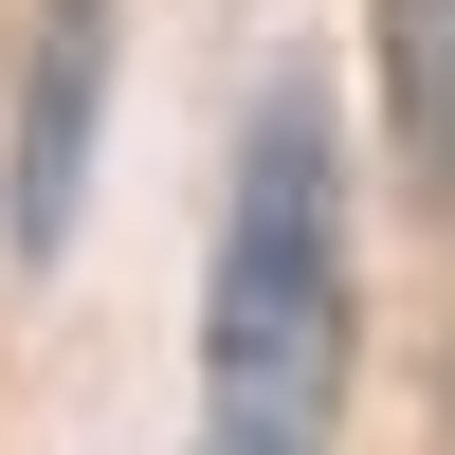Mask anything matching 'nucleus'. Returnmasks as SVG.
Listing matches in <instances>:
<instances>
[{"mask_svg":"<svg viewBox=\"0 0 455 455\" xmlns=\"http://www.w3.org/2000/svg\"><path fill=\"white\" fill-rule=\"evenodd\" d=\"M328 419H347V128L310 73H274L201 274V455H328Z\"/></svg>","mask_w":455,"mask_h":455,"instance_id":"f257e3e1","label":"nucleus"},{"mask_svg":"<svg viewBox=\"0 0 455 455\" xmlns=\"http://www.w3.org/2000/svg\"><path fill=\"white\" fill-rule=\"evenodd\" d=\"M109 36H128V0H36V36H19V128H0V237H19V255H55L73 201H92Z\"/></svg>","mask_w":455,"mask_h":455,"instance_id":"f03ea898","label":"nucleus"},{"mask_svg":"<svg viewBox=\"0 0 455 455\" xmlns=\"http://www.w3.org/2000/svg\"><path fill=\"white\" fill-rule=\"evenodd\" d=\"M364 36H383V128L419 201H455V0H364Z\"/></svg>","mask_w":455,"mask_h":455,"instance_id":"7ed1b4c3","label":"nucleus"}]
</instances>
